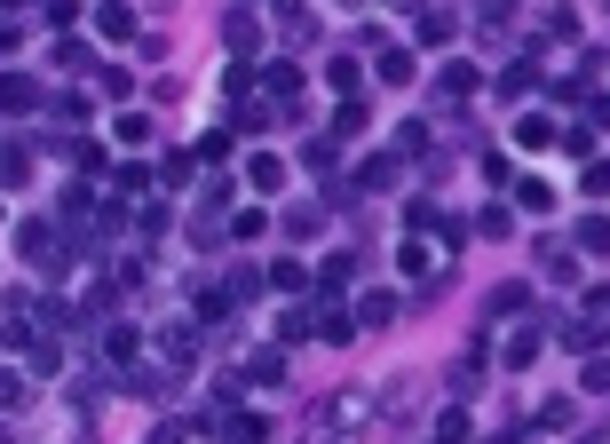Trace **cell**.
Here are the masks:
<instances>
[{"label":"cell","instance_id":"1","mask_svg":"<svg viewBox=\"0 0 610 444\" xmlns=\"http://www.w3.org/2000/svg\"><path fill=\"white\" fill-rule=\"evenodd\" d=\"M262 96H278V111H286V119H302V64H286V56H278V64H262Z\"/></svg>","mask_w":610,"mask_h":444},{"label":"cell","instance_id":"2","mask_svg":"<svg viewBox=\"0 0 610 444\" xmlns=\"http://www.w3.org/2000/svg\"><path fill=\"white\" fill-rule=\"evenodd\" d=\"M222 48H230L238 64H254V56H262V32H254V16H246V8H238V16H222Z\"/></svg>","mask_w":610,"mask_h":444},{"label":"cell","instance_id":"3","mask_svg":"<svg viewBox=\"0 0 610 444\" xmlns=\"http://www.w3.org/2000/svg\"><path fill=\"white\" fill-rule=\"evenodd\" d=\"M246 183H254L262 199H278V191H286V159H278V151H254V159H246Z\"/></svg>","mask_w":610,"mask_h":444},{"label":"cell","instance_id":"4","mask_svg":"<svg viewBox=\"0 0 610 444\" xmlns=\"http://www.w3.org/2000/svg\"><path fill=\"white\" fill-rule=\"evenodd\" d=\"M539 270H547L555 286H579V254H571L563 238H539Z\"/></svg>","mask_w":610,"mask_h":444},{"label":"cell","instance_id":"5","mask_svg":"<svg viewBox=\"0 0 610 444\" xmlns=\"http://www.w3.org/2000/svg\"><path fill=\"white\" fill-rule=\"evenodd\" d=\"M270 286H278V294H294V302H302V294H317V270H309L302 254H286V262H278V270H270Z\"/></svg>","mask_w":610,"mask_h":444},{"label":"cell","instance_id":"6","mask_svg":"<svg viewBox=\"0 0 610 444\" xmlns=\"http://www.w3.org/2000/svg\"><path fill=\"white\" fill-rule=\"evenodd\" d=\"M412 72H420L412 48H381V56H373V80H381V88H412Z\"/></svg>","mask_w":610,"mask_h":444},{"label":"cell","instance_id":"7","mask_svg":"<svg viewBox=\"0 0 610 444\" xmlns=\"http://www.w3.org/2000/svg\"><path fill=\"white\" fill-rule=\"evenodd\" d=\"M0 111H8V119H24V111H40V88H32L24 72H0Z\"/></svg>","mask_w":610,"mask_h":444},{"label":"cell","instance_id":"8","mask_svg":"<svg viewBox=\"0 0 610 444\" xmlns=\"http://www.w3.org/2000/svg\"><path fill=\"white\" fill-rule=\"evenodd\" d=\"M349 278H357V246H341V254H325V262H317V294H341Z\"/></svg>","mask_w":610,"mask_h":444},{"label":"cell","instance_id":"9","mask_svg":"<svg viewBox=\"0 0 610 444\" xmlns=\"http://www.w3.org/2000/svg\"><path fill=\"white\" fill-rule=\"evenodd\" d=\"M579 421V397H547V405H531V429H547V437H563Z\"/></svg>","mask_w":610,"mask_h":444},{"label":"cell","instance_id":"10","mask_svg":"<svg viewBox=\"0 0 610 444\" xmlns=\"http://www.w3.org/2000/svg\"><path fill=\"white\" fill-rule=\"evenodd\" d=\"M539 349H547V333H539V326H523V333H508L500 365H515V373H523V365H539Z\"/></svg>","mask_w":610,"mask_h":444},{"label":"cell","instance_id":"11","mask_svg":"<svg viewBox=\"0 0 610 444\" xmlns=\"http://www.w3.org/2000/svg\"><path fill=\"white\" fill-rule=\"evenodd\" d=\"M476 80H484L476 64H444V72H436V96H444V104H468V88H476Z\"/></svg>","mask_w":610,"mask_h":444},{"label":"cell","instance_id":"12","mask_svg":"<svg viewBox=\"0 0 610 444\" xmlns=\"http://www.w3.org/2000/svg\"><path fill=\"white\" fill-rule=\"evenodd\" d=\"M515 207H523V215H555V183H547V175H523V183H515Z\"/></svg>","mask_w":610,"mask_h":444},{"label":"cell","instance_id":"13","mask_svg":"<svg viewBox=\"0 0 610 444\" xmlns=\"http://www.w3.org/2000/svg\"><path fill=\"white\" fill-rule=\"evenodd\" d=\"M16 254H24V262H56V230H48V222H24V230H16Z\"/></svg>","mask_w":610,"mask_h":444},{"label":"cell","instance_id":"14","mask_svg":"<svg viewBox=\"0 0 610 444\" xmlns=\"http://www.w3.org/2000/svg\"><path fill=\"white\" fill-rule=\"evenodd\" d=\"M111 135H119L127 151H143V143H151V111H111Z\"/></svg>","mask_w":610,"mask_h":444},{"label":"cell","instance_id":"15","mask_svg":"<svg viewBox=\"0 0 610 444\" xmlns=\"http://www.w3.org/2000/svg\"><path fill=\"white\" fill-rule=\"evenodd\" d=\"M515 143H523V151H547V143H555V119H547V111H523V119H515Z\"/></svg>","mask_w":610,"mask_h":444},{"label":"cell","instance_id":"16","mask_svg":"<svg viewBox=\"0 0 610 444\" xmlns=\"http://www.w3.org/2000/svg\"><path fill=\"white\" fill-rule=\"evenodd\" d=\"M246 381H254V389H278V381H286V357H278V349H254V357H246Z\"/></svg>","mask_w":610,"mask_h":444},{"label":"cell","instance_id":"17","mask_svg":"<svg viewBox=\"0 0 610 444\" xmlns=\"http://www.w3.org/2000/svg\"><path fill=\"white\" fill-rule=\"evenodd\" d=\"M96 32L103 40H135V16H127L119 0H96Z\"/></svg>","mask_w":610,"mask_h":444},{"label":"cell","instance_id":"18","mask_svg":"<svg viewBox=\"0 0 610 444\" xmlns=\"http://www.w3.org/2000/svg\"><path fill=\"white\" fill-rule=\"evenodd\" d=\"M24 175H32V151L24 143H0V191H16Z\"/></svg>","mask_w":610,"mask_h":444},{"label":"cell","instance_id":"19","mask_svg":"<svg viewBox=\"0 0 610 444\" xmlns=\"http://www.w3.org/2000/svg\"><path fill=\"white\" fill-rule=\"evenodd\" d=\"M365 127H373V104L365 96H349V104L333 111V135H365Z\"/></svg>","mask_w":610,"mask_h":444},{"label":"cell","instance_id":"20","mask_svg":"<svg viewBox=\"0 0 610 444\" xmlns=\"http://www.w3.org/2000/svg\"><path fill=\"white\" fill-rule=\"evenodd\" d=\"M159 357H167V365H191V357H199V349H191V326H159Z\"/></svg>","mask_w":610,"mask_h":444},{"label":"cell","instance_id":"21","mask_svg":"<svg viewBox=\"0 0 610 444\" xmlns=\"http://www.w3.org/2000/svg\"><path fill=\"white\" fill-rule=\"evenodd\" d=\"M397 183H405V159H397V151H389V159H373V167H365V191H397Z\"/></svg>","mask_w":610,"mask_h":444},{"label":"cell","instance_id":"22","mask_svg":"<svg viewBox=\"0 0 610 444\" xmlns=\"http://www.w3.org/2000/svg\"><path fill=\"white\" fill-rule=\"evenodd\" d=\"M484 310H492V318H523V310H531V294H523V286H492V302H484Z\"/></svg>","mask_w":610,"mask_h":444},{"label":"cell","instance_id":"23","mask_svg":"<svg viewBox=\"0 0 610 444\" xmlns=\"http://www.w3.org/2000/svg\"><path fill=\"white\" fill-rule=\"evenodd\" d=\"M103 357L111 365H135V326H103Z\"/></svg>","mask_w":610,"mask_h":444},{"label":"cell","instance_id":"24","mask_svg":"<svg viewBox=\"0 0 610 444\" xmlns=\"http://www.w3.org/2000/svg\"><path fill=\"white\" fill-rule=\"evenodd\" d=\"M468 437V405H444V413H436V444H460Z\"/></svg>","mask_w":610,"mask_h":444},{"label":"cell","instance_id":"25","mask_svg":"<svg viewBox=\"0 0 610 444\" xmlns=\"http://www.w3.org/2000/svg\"><path fill=\"white\" fill-rule=\"evenodd\" d=\"M579 254H610V215L579 222Z\"/></svg>","mask_w":610,"mask_h":444},{"label":"cell","instance_id":"26","mask_svg":"<svg viewBox=\"0 0 610 444\" xmlns=\"http://www.w3.org/2000/svg\"><path fill=\"white\" fill-rule=\"evenodd\" d=\"M444 40H452V16L428 8V16H420V48H444Z\"/></svg>","mask_w":610,"mask_h":444},{"label":"cell","instance_id":"27","mask_svg":"<svg viewBox=\"0 0 610 444\" xmlns=\"http://www.w3.org/2000/svg\"><path fill=\"white\" fill-rule=\"evenodd\" d=\"M389 318H397L389 294H365V302H357V326H389Z\"/></svg>","mask_w":610,"mask_h":444},{"label":"cell","instance_id":"28","mask_svg":"<svg viewBox=\"0 0 610 444\" xmlns=\"http://www.w3.org/2000/svg\"><path fill=\"white\" fill-rule=\"evenodd\" d=\"M317 230H325L317 207H286V238H317Z\"/></svg>","mask_w":610,"mask_h":444},{"label":"cell","instance_id":"29","mask_svg":"<svg viewBox=\"0 0 610 444\" xmlns=\"http://www.w3.org/2000/svg\"><path fill=\"white\" fill-rule=\"evenodd\" d=\"M262 230H270L262 207H238V215H230V238H262Z\"/></svg>","mask_w":610,"mask_h":444},{"label":"cell","instance_id":"30","mask_svg":"<svg viewBox=\"0 0 610 444\" xmlns=\"http://www.w3.org/2000/svg\"><path fill=\"white\" fill-rule=\"evenodd\" d=\"M579 389H587V397H610V357H587V373H579Z\"/></svg>","mask_w":610,"mask_h":444},{"label":"cell","instance_id":"31","mask_svg":"<svg viewBox=\"0 0 610 444\" xmlns=\"http://www.w3.org/2000/svg\"><path fill=\"white\" fill-rule=\"evenodd\" d=\"M508 16H515V0H476V24H492V32H508Z\"/></svg>","mask_w":610,"mask_h":444},{"label":"cell","instance_id":"32","mask_svg":"<svg viewBox=\"0 0 610 444\" xmlns=\"http://www.w3.org/2000/svg\"><path fill=\"white\" fill-rule=\"evenodd\" d=\"M476 230H484V238H508L515 215H508V207H484V215H476Z\"/></svg>","mask_w":610,"mask_h":444},{"label":"cell","instance_id":"33","mask_svg":"<svg viewBox=\"0 0 610 444\" xmlns=\"http://www.w3.org/2000/svg\"><path fill=\"white\" fill-rule=\"evenodd\" d=\"M325 80H333V88H349V96H357V56H333V64H325Z\"/></svg>","mask_w":610,"mask_h":444},{"label":"cell","instance_id":"34","mask_svg":"<svg viewBox=\"0 0 610 444\" xmlns=\"http://www.w3.org/2000/svg\"><path fill=\"white\" fill-rule=\"evenodd\" d=\"M159 183H167V191H183V183H191V159H183V151H167V167H159Z\"/></svg>","mask_w":610,"mask_h":444},{"label":"cell","instance_id":"35","mask_svg":"<svg viewBox=\"0 0 610 444\" xmlns=\"http://www.w3.org/2000/svg\"><path fill=\"white\" fill-rule=\"evenodd\" d=\"M333 159H341L333 143H309V151H302V167H309V175H333Z\"/></svg>","mask_w":610,"mask_h":444},{"label":"cell","instance_id":"36","mask_svg":"<svg viewBox=\"0 0 610 444\" xmlns=\"http://www.w3.org/2000/svg\"><path fill=\"white\" fill-rule=\"evenodd\" d=\"M587 199H610V159H595V167H587Z\"/></svg>","mask_w":610,"mask_h":444},{"label":"cell","instance_id":"37","mask_svg":"<svg viewBox=\"0 0 610 444\" xmlns=\"http://www.w3.org/2000/svg\"><path fill=\"white\" fill-rule=\"evenodd\" d=\"M191 437V421H159V429H151V444H183Z\"/></svg>","mask_w":610,"mask_h":444},{"label":"cell","instance_id":"38","mask_svg":"<svg viewBox=\"0 0 610 444\" xmlns=\"http://www.w3.org/2000/svg\"><path fill=\"white\" fill-rule=\"evenodd\" d=\"M587 318H610V286H587Z\"/></svg>","mask_w":610,"mask_h":444},{"label":"cell","instance_id":"39","mask_svg":"<svg viewBox=\"0 0 610 444\" xmlns=\"http://www.w3.org/2000/svg\"><path fill=\"white\" fill-rule=\"evenodd\" d=\"M16 40H24V24H8V16H0V56H16Z\"/></svg>","mask_w":610,"mask_h":444},{"label":"cell","instance_id":"40","mask_svg":"<svg viewBox=\"0 0 610 444\" xmlns=\"http://www.w3.org/2000/svg\"><path fill=\"white\" fill-rule=\"evenodd\" d=\"M0 405H24V381L16 373H0Z\"/></svg>","mask_w":610,"mask_h":444},{"label":"cell","instance_id":"41","mask_svg":"<svg viewBox=\"0 0 610 444\" xmlns=\"http://www.w3.org/2000/svg\"><path fill=\"white\" fill-rule=\"evenodd\" d=\"M302 444H333V429H309V437H302Z\"/></svg>","mask_w":610,"mask_h":444}]
</instances>
